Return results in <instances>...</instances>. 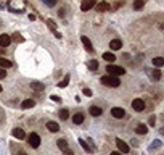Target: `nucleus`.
<instances>
[{
    "instance_id": "1",
    "label": "nucleus",
    "mask_w": 164,
    "mask_h": 155,
    "mask_svg": "<svg viewBox=\"0 0 164 155\" xmlns=\"http://www.w3.org/2000/svg\"><path fill=\"white\" fill-rule=\"evenodd\" d=\"M106 71H108V76H122V74L125 73V69L124 68H121V66H116V65H108L106 66Z\"/></svg>"
},
{
    "instance_id": "2",
    "label": "nucleus",
    "mask_w": 164,
    "mask_h": 155,
    "mask_svg": "<svg viewBox=\"0 0 164 155\" xmlns=\"http://www.w3.org/2000/svg\"><path fill=\"white\" fill-rule=\"evenodd\" d=\"M101 82L105 84V86H108V87H118L119 84H121V81H119V78H113V76H101Z\"/></svg>"
},
{
    "instance_id": "3",
    "label": "nucleus",
    "mask_w": 164,
    "mask_h": 155,
    "mask_svg": "<svg viewBox=\"0 0 164 155\" xmlns=\"http://www.w3.org/2000/svg\"><path fill=\"white\" fill-rule=\"evenodd\" d=\"M29 145L31 147H34V149H37L40 145V136L39 134H36V133H32V134H29Z\"/></svg>"
},
{
    "instance_id": "4",
    "label": "nucleus",
    "mask_w": 164,
    "mask_h": 155,
    "mask_svg": "<svg viewBox=\"0 0 164 155\" xmlns=\"http://www.w3.org/2000/svg\"><path fill=\"white\" fill-rule=\"evenodd\" d=\"M111 116H114V118L121 120V118H124V116H125V111H124V108L114 107V108H111Z\"/></svg>"
},
{
    "instance_id": "5",
    "label": "nucleus",
    "mask_w": 164,
    "mask_h": 155,
    "mask_svg": "<svg viewBox=\"0 0 164 155\" xmlns=\"http://www.w3.org/2000/svg\"><path fill=\"white\" fill-rule=\"evenodd\" d=\"M116 145H118V149H119L121 153H127L129 152V145L125 144L122 139H116Z\"/></svg>"
},
{
    "instance_id": "6",
    "label": "nucleus",
    "mask_w": 164,
    "mask_h": 155,
    "mask_svg": "<svg viewBox=\"0 0 164 155\" xmlns=\"http://www.w3.org/2000/svg\"><path fill=\"white\" fill-rule=\"evenodd\" d=\"M132 107H134V110L142 111V110L145 108V102L142 100V98H135V100L132 102Z\"/></svg>"
},
{
    "instance_id": "7",
    "label": "nucleus",
    "mask_w": 164,
    "mask_h": 155,
    "mask_svg": "<svg viewBox=\"0 0 164 155\" xmlns=\"http://www.w3.org/2000/svg\"><path fill=\"white\" fill-rule=\"evenodd\" d=\"M11 44V37L8 34H2L0 36V47H8Z\"/></svg>"
},
{
    "instance_id": "8",
    "label": "nucleus",
    "mask_w": 164,
    "mask_h": 155,
    "mask_svg": "<svg viewBox=\"0 0 164 155\" xmlns=\"http://www.w3.org/2000/svg\"><path fill=\"white\" fill-rule=\"evenodd\" d=\"M11 133H13V136H15V137L16 139H24L26 137V133H24V129H21V128H15V129H13L11 131Z\"/></svg>"
},
{
    "instance_id": "9",
    "label": "nucleus",
    "mask_w": 164,
    "mask_h": 155,
    "mask_svg": "<svg viewBox=\"0 0 164 155\" xmlns=\"http://www.w3.org/2000/svg\"><path fill=\"white\" fill-rule=\"evenodd\" d=\"M81 39H82V44H84V47L87 49V52H90V53H92V52H93V47H92V42H90V39H88L87 36H82Z\"/></svg>"
},
{
    "instance_id": "10",
    "label": "nucleus",
    "mask_w": 164,
    "mask_h": 155,
    "mask_svg": "<svg viewBox=\"0 0 164 155\" xmlns=\"http://www.w3.org/2000/svg\"><path fill=\"white\" fill-rule=\"evenodd\" d=\"M110 47H111V50H119L121 47H122V40H119V39H113L110 42Z\"/></svg>"
},
{
    "instance_id": "11",
    "label": "nucleus",
    "mask_w": 164,
    "mask_h": 155,
    "mask_svg": "<svg viewBox=\"0 0 164 155\" xmlns=\"http://www.w3.org/2000/svg\"><path fill=\"white\" fill-rule=\"evenodd\" d=\"M47 129L51 131V133H58L60 126H58V123H55V121H48V123H47Z\"/></svg>"
},
{
    "instance_id": "12",
    "label": "nucleus",
    "mask_w": 164,
    "mask_h": 155,
    "mask_svg": "<svg viewBox=\"0 0 164 155\" xmlns=\"http://www.w3.org/2000/svg\"><path fill=\"white\" fill-rule=\"evenodd\" d=\"M88 111H90V115H92V116H100V115L103 113V110L100 108V107H97V105H92Z\"/></svg>"
},
{
    "instance_id": "13",
    "label": "nucleus",
    "mask_w": 164,
    "mask_h": 155,
    "mask_svg": "<svg viewBox=\"0 0 164 155\" xmlns=\"http://www.w3.org/2000/svg\"><path fill=\"white\" fill-rule=\"evenodd\" d=\"M95 7V2L93 0H88V2H82V5H81V8L84 11H87V10H90V8H93Z\"/></svg>"
},
{
    "instance_id": "14",
    "label": "nucleus",
    "mask_w": 164,
    "mask_h": 155,
    "mask_svg": "<svg viewBox=\"0 0 164 155\" xmlns=\"http://www.w3.org/2000/svg\"><path fill=\"white\" fill-rule=\"evenodd\" d=\"M97 10L98 11H108V10H111V5L110 3H106V2H101V3H98L97 5Z\"/></svg>"
},
{
    "instance_id": "15",
    "label": "nucleus",
    "mask_w": 164,
    "mask_h": 155,
    "mask_svg": "<svg viewBox=\"0 0 164 155\" xmlns=\"http://www.w3.org/2000/svg\"><path fill=\"white\" fill-rule=\"evenodd\" d=\"M34 105H36V102L32 100V98H27V100H23V103H21V107H23V108H32Z\"/></svg>"
},
{
    "instance_id": "16",
    "label": "nucleus",
    "mask_w": 164,
    "mask_h": 155,
    "mask_svg": "<svg viewBox=\"0 0 164 155\" xmlns=\"http://www.w3.org/2000/svg\"><path fill=\"white\" fill-rule=\"evenodd\" d=\"M103 60H106V62H110L111 65H113L116 57H114V53H111V52H106V53H103Z\"/></svg>"
},
{
    "instance_id": "17",
    "label": "nucleus",
    "mask_w": 164,
    "mask_h": 155,
    "mask_svg": "<svg viewBox=\"0 0 164 155\" xmlns=\"http://www.w3.org/2000/svg\"><path fill=\"white\" fill-rule=\"evenodd\" d=\"M0 68H2V69L11 68V62H10V60H7V58H2V57H0Z\"/></svg>"
},
{
    "instance_id": "18",
    "label": "nucleus",
    "mask_w": 164,
    "mask_h": 155,
    "mask_svg": "<svg viewBox=\"0 0 164 155\" xmlns=\"http://www.w3.org/2000/svg\"><path fill=\"white\" fill-rule=\"evenodd\" d=\"M73 121H74V124H82L84 123V115L82 113H76L73 116Z\"/></svg>"
},
{
    "instance_id": "19",
    "label": "nucleus",
    "mask_w": 164,
    "mask_h": 155,
    "mask_svg": "<svg viewBox=\"0 0 164 155\" xmlns=\"http://www.w3.org/2000/svg\"><path fill=\"white\" fill-rule=\"evenodd\" d=\"M57 145H58V147L63 150V152H64V150H68V149H69V147H68V144H66V140H64V139H58V140H57Z\"/></svg>"
},
{
    "instance_id": "20",
    "label": "nucleus",
    "mask_w": 164,
    "mask_h": 155,
    "mask_svg": "<svg viewBox=\"0 0 164 155\" xmlns=\"http://www.w3.org/2000/svg\"><path fill=\"white\" fill-rule=\"evenodd\" d=\"M150 76H151L154 81H158V79H161V71H159V69H153V71H150Z\"/></svg>"
},
{
    "instance_id": "21",
    "label": "nucleus",
    "mask_w": 164,
    "mask_h": 155,
    "mask_svg": "<svg viewBox=\"0 0 164 155\" xmlns=\"http://www.w3.org/2000/svg\"><path fill=\"white\" fill-rule=\"evenodd\" d=\"M31 87L32 89H34V91H36V89H37V91H44V84H42V82H37V81H34V82H31Z\"/></svg>"
},
{
    "instance_id": "22",
    "label": "nucleus",
    "mask_w": 164,
    "mask_h": 155,
    "mask_svg": "<svg viewBox=\"0 0 164 155\" xmlns=\"http://www.w3.org/2000/svg\"><path fill=\"white\" fill-rule=\"evenodd\" d=\"M153 65H154L156 68H161L162 65H164V58H161V57H156V58L153 60Z\"/></svg>"
},
{
    "instance_id": "23",
    "label": "nucleus",
    "mask_w": 164,
    "mask_h": 155,
    "mask_svg": "<svg viewBox=\"0 0 164 155\" xmlns=\"http://www.w3.org/2000/svg\"><path fill=\"white\" fill-rule=\"evenodd\" d=\"M87 66H88V69H92V71H95V69L98 68V62H97V60H90V62L87 63Z\"/></svg>"
},
{
    "instance_id": "24",
    "label": "nucleus",
    "mask_w": 164,
    "mask_h": 155,
    "mask_svg": "<svg viewBox=\"0 0 164 155\" xmlns=\"http://www.w3.org/2000/svg\"><path fill=\"white\" fill-rule=\"evenodd\" d=\"M135 131H137L138 134H147V133H148V129H147V126H145V124H138Z\"/></svg>"
},
{
    "instance_id": "25",
    "label": "nucleus",
    "mask_w": 164,
    "mask_h": 155,
    "mask_svg": "<svg viewBox=\"0 0 164 155\" xmlns=\"http://www.w3.org/2000/svg\"><path fill=\"white\" fill-rule=\"evenodd\" d=\"M47 26H48L53 32H57V23H55L53 20H48V21H47Z\"/></svg>"
},
{
    "instance_id": "26",
    "label": "nucleus",
    "mask_w": 164,
    "mask_h": 155,
    "mask_svg": "<svg viewBox=\"0 0 164 155\" xmlns=\"http://www.w3.org/2000/svg\"><path fill=\"white\" fill-rule=\"evenodd\" d=\"M68 82H69V74L63 79V81H60V82H58V87H66V86H68Z\"/></svg>"
},
{
    "instance_id": "27",
    "label": "nucleus",
    "mask_w": 164,
    "mask_h": 155,
    "mask_svg": "<svg viewBox=\"0 0 164 155\" xmlns=\"http://www.w3.org/2000/svg\"><path fill=\"white\" fill-rule=\"evenodd\" d=\"M60 118H61V120H68L69 118V111L68 110H61V111H60Z\"/></svg>"
},
{
    "instance_id": "28",
    "label": "nucleus",
    "mask_w": 164,
    "mask_h": 155,
    "mask_svg": "<svg viewBox=\"0 0 164 155\" xmlns=\"http://www.w3.org/2000/svg\"><path fill=\"white\" fill-rule=\"evenodd\" d=\"M79 142H81V145H82V147H84V149H85V150H87V152H92V149H90V147H88V144L85 142V140H82V139H79Z\"/></svg>"
},
{
    "instance_id": "29",
    "label": "nucleus",
    "mask_w": 164,
    "mask_h": 155,
    "mask_svg": "<svg viewBox=\"0 0 164 155\" xmlns=\"http://www.w3.org/2000/svg\"><path fill=\"white\" fill-rule=\"evenodd\" d=\"M13 39H15L16 42H23V37H21V34H18V32L16 34H13Z\"/></svg>"
},
{
    "instance_id": "30",
    "label": "nucleus",
    "mask_w": 164,
    "mask_h": 155,
    "mask_svg": "<svg viewBox=\"0 0 164 155\" xmlns=\"http://www.w3.org/2000/svg\"><path fill=\"white\" fill-rule=\"evenodd\" d=\"M143 7V2H135L134 3V8H135V10H138V8H142Z\"/></svg>"
},
{
    "instance_id": "31",
    "label": "nucleus",
    "mask_w": 164,
    "mask_h": 155,
    "mask_svg": "<svg viewBox=\"0 0 164 155\" xmlns=\"http://www.w3.org/2000/svg\"><path fill=\"white\" fill-rule=\"evenodd\" d=\"M82 94H84V95H87V97H90L92 95V91H90V89H84Z\"/></svg>"
},
{
    "instance_id": "32",
    "label": "nucleus",
    "mask_w": 164,
    "mask_h": 155,
    "mask_svg": "<svg viewBox=\"0 0 164 155\" xmlns=\"http://www.w3.org/2000/svg\"><path fill=\"white\" fill-rule=\"evenodd\" d=\"M3 78H7V71L0 68V79H3Z\"/></svg>"
},
{
    "instance_id": "33",
    "label": "nucleus",
    "mask_w": 164,
    "mask_h": 155,
    "mask_svg": "<svg viewBox=\"0 0 164 155\" xmlns=\"http://www.w3.org/2000/svg\"><path fill=\"white\" fill-rule=\"evenodd\" d=\"M50 98H51V100H55V102H61V98H60L58 95H51Z\"/></svg>"
},
{
    "instance_id": "34",
    "label": "nucleus",
    "mask_w": 164,
    "mask_h": 155,
    "mask_svg": "<svg viewBox=\"0 0 164 155\" xmlns=\"http://www.w3.org/2000/svg\"><path fill=\"white\" fill-rule=\"evenodd\" d=\"M45 5H48V7H53V5H55V2H53V0H50V2H48V0H47V2H45Z\"/></svg>"
},
{
    "instance_id": "35",
    "label": "nucleus",
    "mask_w": 164,
    "mask_h": 155,
    "mask_svg": "<svg viewBox=\"0 0 164 155\" xmlns=\"http://www.w3.org/2000/svg\"><path fill=\"white\" fill-rule=\"evenodd\" d=\"M64 155H74V153H73L71 149H68V150H64Z\"/></svg>"
},
{
    "instance_id": "36",
    "label": "nucleus",
    "mask_w": 164,
    "mask_h": 155,
    "mask_svg": "<svg viewBox=\"0 0 164 155\" xmlns=\"http://www.w3.org/2000/svg\"><path fill=\"white\" fill-rule=\"evenodd\" d=\"M148 123H150V124H151V126L154 124V116H150V121H148Z\"/></svg>"
},
{
    "instance_id": "37",
    "label": "nucleus",
    "mask_w": 164,
    "mask_h": 155,
    "mask_svg": "<svg viewBox=\"0 0 164 155\" xmlns=\"http://www.w3.org/2000/svg\"><path fill=\"white\" fill-rule=\"evenodd\" d=\"M16 155H26V152H24V150H18Z\"/></svg>"
},
{
    "instance_id": "38",
    "label": "nucleus",
    "mask_w": 164,
    "mask_h": 155,
    "mask_svg": "<svg viewBox=\"0 0 164 155\" xmlns=\"http://www.w3.org/2000/svg\"><path fill=\"white\" fill-rule=\"evenodd\" d=\"M110 155H122V153H121V152H111Z\"/></svg>"
},
{
    "instance_id": "39",
    "label": "nucleus",
    "mask_w": 164,
    "mask_h": 155,
    "mask_svg": "<svg viewBox=\"0 0 164 155\" xmlns=\"http://www.w3.org/2000/svg\"><path fill=\"white\" fill-rule=\"evenodd\" d=\"M2 91H3V89H2V86H0V92H2Z\"/></svg>"
}]
</instances>
